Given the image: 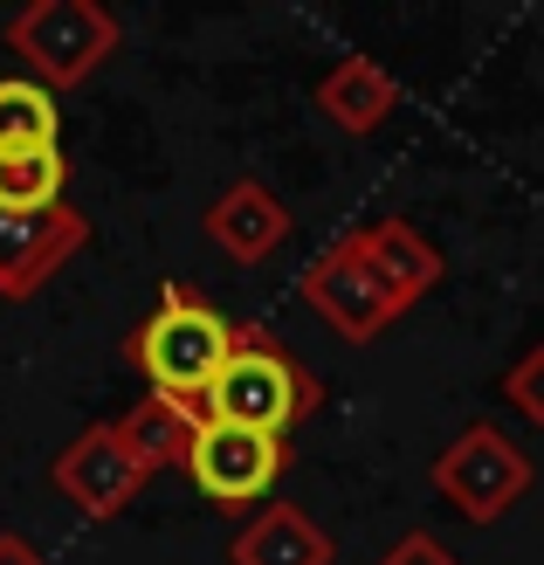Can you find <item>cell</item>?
<instances>
[{
    "label": "cell",
    "mask_w": 544,
    "mask_h": 565,
    "mask_svg": "<svg viewBox=\"0 0 544 565\" xmlns=\"http://www.w3.org/2000/svg\"><path fill=\"white\" fill-rule=\"evenodd\" d=\"M227 352H235V318H221L186 282H166L159 310L125 338V359L146 373V386L180 407H200V414H207V393L221 380Z\"/></svg>",
    "instance_id": "obj_1"
},
{
    "label": "cell",
    "mask_w": 544,
    "mask_h": 565,
    "mask_svg": "<svg viewBox=\"0 0 544 565\" xmlns=\"http://www.w3.org/2000/svg\"><path fill=\"white\" fill-rule=\"evenodd\" d=\"M324 401V386L318 373L282 345L276 331L263 324H235V352H227L221 365V380L207 393V414L214 420H235V428H255V435H276V441H290L310 414H318Z\"/></svg>",
    "instance_id": "obj_2"
},
{
    "label": "cell",
    "mask_w": 544,
    "mask_h": 565,
    "mask_svg": "<svg viewBox=\"0 0 544 565\" xmlns=\"http://www.w3.org/2000/svg\"><path fill=\"white\" fill-rule=\"evenodd\" d=\"M8 49L28 63V76L63 90L83 83L110 49H118V14H104L97 0H35L8 21Z\"/></svg>",
    "instance_id": "obj_3"
},
{
    "label": "cell",
    "mask_w": 544,
    "mask_h": 565,
    "mask_svg": "<svg viewBox=\"0 0 544 565\" xmlns=\"http://www.w3.org/2000/svg\"><path fill=\"white\" fill-rule=\"evenodd\" d=\"M435 490L469 524H497V518H510V503L531 490V456L503 428L476 420V428H462L448 441V456L435 462Z\"/></svg>",
    "instance_id": "obj_4"
},
{
    "label": "cell",
    "mask_w": 544,
    "mask_h": 565,
    "mask_svg": "<svg viewBox=\"0 0 544 565\" xmlns=\"http://www.w3.org/2000/svg\"><path fill=\"white\" fill-rule=\"evenodd\" d=\"M282 469H290V441L235 428V420H214V414L200 420V435L186 448V476L214 511H248V503H263Z\"/></svg>",
    "instance_id": "obj_5"
},
{
    "label": "cell",
    "mask_w": 544,
    "mask_h": 565,
    "mask_svg": "<svg viewBox=\"0 0 544 565\" xmlns=\"http://www.w3.org/2000/svg\"><path fill=\"white\" fill-rule=\"evenodd\" d=\"M146 462L131 456V441L118 435V420H97V428H83L63 456H55V490H63L83 518H118L125 503L146 490Z\"/></svg>",
    "instance_id": "obj_6"
},
{
    "label": "cell",
    "mask_w": 544,
    "mask_h": 565,
    "mask_svg": "<svg viewBox=\"0 0 544 565\" xmlns=\"http://www.w3.org/2000/svg\"><path fill=\"white\" fill-rule=\"evenodd\" d=\"M297 297L318 310V318L345 338V345H365V338H380L393 318H399V303L380 290V282H372V269L352 256L345 242L331 248V256H318L303 276H297Z\"/></svg>",
    "instance_id": "obj_7"
},
{
    "label": "cell",
    "mask_w": 544,
    "mask_h": 565,
    "mask_svg": "<svg viewBox=\"0 0 544 565\" xmlns=\"http://www.w3.org/2000/svg\"><path fill=\"white\" fill-rule=\"evenodd\" d=\"M83 235H90V221H83L70 201L42 207V214H8L0 207V297H35L42 282L83 248Z\"/></svg>",
    "instance_id": "obj_8"
},
{
    "label": "cell",
    "mask_w": 544,
    "mask_h": 565,
    "mask_svg": "<svg viewBox=\"0 0 544 565\" xmlns=\"http://www.w3.org/2000/svg\"><path fill=\"white\" fill-rule=\"evenodd\" d=\"M345 248L372 269V282H380V290H386L399 310L441 282V248L427 242L414 221H372V228H352Z\"/></svg>",
    "instance_id": "obj_9"
},
{
    "label": "cell",
    "mask_w": 544,
    "mask_h": 565,
    "mask_svg": "<svg viewBox=\"0 0 544 565\" xmlns=\"http://www.w3.org/2000/svg\"><path fill=\"white\" fill-rule=\"evenodd\" d=\"M290 207L276 201V193L263 180H235L221 193V201L207 207V242L221 248V256H235V263H263L276 256L282 242H290Z\"/></svg>",
    "instance_id": "obj_10"
},
{
    "label": "cell",
    "mask_w": 544,
    "mask_h": 565,
    "mask_svg": "<svg viewBox=\"0 0 544 565\" xmlns=\"http://www.w3.org/2000/svg\"><path fill=\"white\" fill-rule=\"evenodd\" d=\"M200 407H180V401H166V393H146L125 420H118V435L131 441V456L146 462V469H186V448L200 435Z\"/></svg>",
    "instance_id": "obj_11"
},
{
    "label": "cell",
    "mask_w": 544,
    "mask_h": 565,
    "mask_svg": "<svg viewBox=\"0 0 544 565\" xmlns=\"http://www.w3.org/2000/svg\"><path fill=\"white\" fill-rule=\"evenodd\" d=\"M318 104L331 110L345 131H380L399 110V83L386 70H372L365 55H345L331 76H318Z\"/></svg>",
    "instance_id": "obj_12"
},
{
    "label": "cell",
    "mask_w": 544,
    "mask_h": 565,
    "mask_svg": "<svg viewBox=\"0 0 544 565\" xmlns=\"http://www.w3.org/2000/svg\"><path fill=\"white\" fill-rule=\"evenodd\" d=\"M235 565H331V539L318 524H303L290 503H269L263 524H248L235 539Z\"/></svg>",
    "instance_id": "obj_13"
},
{
    "label": "cell",
    "mask_w": 544,
    "mask_h": 565,
    "mask_svg": "<svg viewBox=\"0 0 544 565\" xmlns=\"http://www.w3.org/2000/svg\"><path fill=\"white\" fill-rule=\"evenodd\" d=\"M63 186H70V152H63V146L0 152V207H8V214L63 207Z\"/></svg>",
    "instance_id": "obj_14"
},
{
    "label": "cell",
    "mask_w": 544,
    "mask_h": 565,
    "mask_svg": "<svg viewBox=\"0 0 544 565\" xmlns=\"http://www.w3.org/2000/svg\"><path fill=\"white\" fill-rule=\"evenodd\" d=\"M63 146V104L35 76H0V152Z\"/></svg>",
    "instance_id": "obj_15"
},
{
    "label": "cell",
    "mask_w": 544,
    "mask_h": 565,
    "mask_svg": "<svg viewBox=\"0 0 544 565\" xmlns=\"http://www.w3.org/2000/svg\"><path fill=\"white\" fill-rule=\"evenodd\" d=\"M503 401L518 407L524 420H537V428H544V345H537V352H524V359L503 373Z\"/></svg>",
    "instance_id": "obj_16"
},
{
    "label": "cell",
    "mask_w": 544,
    "mask_h": 565,
    "mask_svg": "<svg viewBox=\"0 0 544 565\" xmlns=\"http://www.w3.org/2000/svg\"><path fill=\"white\" fill-rule=\"evenodd\" d=\"M380 565H462V558H455L441 539H427V531H407V539H399Z\"/></svg>",
    "instance_id": "obj_17"
},
{
    "label": "cell",
    "mask_w": 544,
    "mask_h": 565,
    "mask_svg": "<svg viewBox=\"0 0 544 565\" xmlns=\"http://www.w3.org/2000/svg\"><path fill=\"white\" fill-rule=\"evenodd\" d=\"M0 565H42V552L21 539V531H0Z\"/></svg>",
    "instance_id": "obj_18"
}]
</instances>
